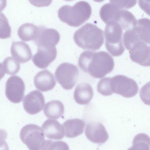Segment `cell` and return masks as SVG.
I'll use <instances>...</instances> for the list:
<instances>
[{
  "mask_svg": "<svg viewBox=\"0 0 150 150\" xmlns=\"http://www.w3.org/2000/svg\"><path fill=\"white\" fill-rule=\"evenodd\" d=\"M41 150H69L68 145L62 141H53L46 139L44 141Z\"/></svg>",
  "mask_w": 150,
  "mask_h": 150,
  "instance_id": "d4e9b609",
  "label": "cell"
},
{
  "mask_svg": "<svg viewBox=\"0 0 150 150\" xmlns=\"http://www.w3.org/2000/svg\"><path fill=\"white\" fill-rule=\"evenodd\" d=\"M64 107L62 103L54 100L47 103L44 109V113L48 118L57 119L64 114Z\"/></svg>",
  "mask_w": 150,
  "mask_h": 150,
  "instance_id": "44dd1931",
  "label": "cell"
},
{
  "mask_svg": "<svg viewBox=\"0 0 150 150\" xmlns=\"http://www.w3.org/2000/svg\"><path fill=\"white\" fill-rule=\"evenodd\" d=\"M86 136L91 142L99 144L105 142L109 135L104 126L101 123L92 122L86 125L85 130Z\"/></svg>",
  "mask_w": 150,
  "mask_h": 150,
  "instance_id": "7c38bea8",
  "label": "cell"
},
{
  "mask_svg": "<svg viewBox=\"0 0 150 150\" xmlns=\"http://www.w3.org/2000/svg\"><path fill=\"white\" fill-rule=\"evenodd\" d=\"M150 20L143 18L137 20L132 28L139 39L146 44H150Z\"/></svg>",
  "mask_w": 150,
  "mask_h": 150,
  "instance_id": "ffe728a7",
  "label": "cell"
},
{
  "mask_svg": "<svg viewBox=\"0 0 150 150\" xmlns=\"http://www.w3.org/2000/svg\"><path fill=\"white\" fill-rule=\"evenodd\" d=\"M92 12L90 4L85 1H80L71 6L65 5L58 12V16L62 22L69 26L77 27L81 25L90 17Z\"/></svg>",
  "mask_w": 150,
  "mask_h": 150,
  "instance_id": "3957f363",
  "label": "cell"
},
{
  "mask_svg": "<svg viewBox=\"0 0 150 150\" xmlns=\"http://www.w3.org/2000/svg\"><path fill=\"white\" fill-rule=\"evenodd\" d=\"M1 1H0V12H1L5 7L6 3V1H4V2H3V1H1V2H0Z\"/></svg>",
  "mask_w": 150,
  "mask_h": 150,
  "instance_id": "1f68e13d",
  "label": "cell"
},
{
  "mask_svg": "<svg viewBox=\"0 0 150 150\" xmlns=\"http://www.w3.org/2000/svg\"><path fill=\"white\" fill-rule=\"evenodd\" d=\"M57 50L55 47H38L37 53L33 56L32 61L38 67L44 69L47 67L56 59Z\"/></svg>",
  "mask_w": 150,
  "mask_h": 150,
  "instance_id": "5bb4252c",
  "label": "cell"
},
{
  "mask_svg": "<svg viewBox=\"0 0 150 150\" xmlns=\"http://www.w3.org/2000/svg\"><path fill=\"white\" fill-rule=\"evenodd\" d=\"M45 136L48 139L59 140L63 138L65 134L63 126L57 121L48 119L45 121L42 126Z\"/></svg>",
  "mask_w": 150,
  "mask_h": 150,
  "instance_id": "e0dca14e",
  "label": "cell"
},
{
  "mask_svg": "<svg viewBox=\"0 0 150 150\" xmlns=\"http://www.w3.org/2000/svg\"><path fill=\"white\" fill-rule=\"evenodd\" d=\"M111 78L105 77L101 79L97 85V91L101 94L104 96H109L113 94L110 86Z\"/></svg>",
  "mask_w": 150,
  "mask_h": 150,
  "instance_id": "4316f807",
  "label": "cell"
},
{
  "mask_svg": "<svg viewBox=\"0 0 150 150\" xmlns=\"http://www.w3.org/2000/svg\"><path fill=\"white\" fill-rule=\"evenodd\" d=\"M9 147L5 141H0V150H9Z\"/></svg>",
  "mask_w": 150,
  "mask_h": 150,
  "instance_id": "f546056e",
  "label": "cell"
},
{
  "mask_svg": "<svg viewBox=\"0 0 150 150\" xmlns=\"http://www.w3.org/2000/svg\"><path fill=\"white\" fill-rule=\"evenodd\" d=\"M2 65L5 72L10 75L16 74L20 69V63L11 57H7L4 60Z\"/></svg>",
  "mask_w": 150,
  "mask_h": 150,
  "instance_id": "cb8c5ba5",
  "label": "cell"
},
{
  "mask_svg": "<svg viewBox=\"0 0 150 150\" xmlns=\"http://www.w3.org/2000/svg\"><path fill=\"white\" fill-rule=\"evenodd\" d=\"M45 104L42 93L37 90L32 91L26 96L23 105L25 111L30 115L36 114L42 111Z\"/></svg>",
  "mask_w": 150,
  "mask_h": 150,
  "instance_id": "8fae6325",
  "label": "cell"
},
{
  "mask_svg": "<svg viewBox=\"0 0 150 150\" xmlns=\"http://www.w3.org/2000/svg\"><path fill=\"white\" fill-rule=\"evenodd\" d=\"M7 137L6 132L4 129H0V141H5Z\"/></svg>",
  "mask_w": 150,
  "mask_h": 150,
  "instance_id": "f1b7e54d",
  "label": "cell"
},
{
  "mask_svg": "<svg viewBox=\"0 0 150 150\" xmlns=\"http://www.w3.org/2000/svg\"><path fill=\"white\" fill-rule=\"evenodd\" d=\"M103 30L96 25L88 23L75 32L74 39L80 47L95 51L99 50L103 43Z\"/></svg>",
  "mask_w": 150,
  "mask_h": 150,
  "instance_id": "7a4b0ae2",
  "label": "cell"
},
{
  "mask_svg": "<svg viewBox=\"0 0 150 150\" xmlns=\"http://www.w3.org/2000/svg\"><path fill=\"white\" fill-rule=\"evenodd\" d=\"M93 95V89L91 85L87 83L78 84L75 89L74 97L76 103L82 105L89 103Z\"/></svg>",
  "mask_w": 150,
  "mask_h": 150,
  "instance_id": "ac0fdd59",
  "label": "cell"
},
{
  "mask_svg": "<svg viewBox=\"0 0 150 150\" xmlns=\"http://www.w3.org/2000/svg\"><path fill=\"white\" fill-rule=\"evenodd\" d=\"M11 29L8 21L4 14L0 12V38L10 37Z\"/></svg>",
  "mask_w": 150,
  "mask_h": 150,
  "instance_id": "484cf974",
  "label": "cell"
},
{
  "mask_svg": "<svg viewBox=\"0 0 150 150\" xmlns=\"http://www.w3.org/2000/svg\"><path fill=\"white\" fill-rule=\"evenodd\" d=\"M38 31V26L31 23H26L20 26L18 34L20 39L23 41H34L37 36Z\"/></svg>",
  "mask_w": 150,
  "mask_h": 150,
  "instance_id": "7402d4cb",
  "label": "cell"
},
{
  "mask_svg": "<svg viewBox=\"0 0 150 150\" xmlns=\"http://www.w3.org/2000/svg\"><path fill=\"white\" fill-rule=\"evenodd\" d=\"M21 139L29 150H40L45 140L42 128L33 124L27 125L21 129L20 133Z\"/></svg>",
  "mask_w": 150,
  "mask_h": 150,
  "instance_id": "8992f818",
  "label": "cell"
},
{
  "mask_svg": "<svg viewBox=\"0 0 150 150\" xmlns=\"http://www.w3.org/2000/svg\"><path fill=\"white\" fill-rule=\"evenodd\" d=\"M111 2L120 9L129 8L134 6L136 4L137 1H117L110 0Z\"/></svg>",
  "mask_w": 150,
  "mask_h": 150,
  "instance_id": "83f0119b",
  "label": "cell"
},
{
  "mask_svg": "<svg viewBox=\"0 0 150 150\" xmlns=\"http://www.w3.org/2000/svg\"><path fill=\"white\" fill-rule=\"evenodd\" d=\"M78 64L83 71L88 73L93 78L98 79L110 73L114 66L112 57L104 51H85L80 54Z\"/></svg>",
  "mask_w": 150,
  "mask_h": 150,
  "instance_id": "6da1fadb",
  "label": "cell"
},
{
  "mask_svg": "<svg viewBox=\"0 0 150 150\" xmlns=\"http://www.w3.org/2000/svg\"><path fill=\"white\" fill-rule=\"evenodd\" d=\"M38 26L37 36L33 41L38 47L52 48L59 42L60 36L56 30L40 25Z\"/></svg>",
  "mask_w": 150,
  "mask_h": 150,
  "instance_id": "30bf717a",
  "label": "cell"
},
{
  "mask_svg": "<svg viewBox=\"0 0 150 150\" xmlns=\"http://www.w3.org/2000/svg\"><path fill=\"white\" fill-rule=\"evenodd\" d=\"M34 82L36 88L42 92L52 90L56 84L53 75L47 69L38 72L34 77Z\"/></svg>",
  "mask_w": 150,
  "mask_h": 150,
  "instance_id": "9a60e30c",
  "label": "cell"
},
{
  "mask_svg": "<svg viewBox=\"0 0 150 150\" xmlns=\"http://www.w3.org/2000/svg\"><path fill=\"white\" fill-rule=\"evenodd\" d=\"M141 41L134 43L129 50L132 61L143 66H150V46Z\"/></svg>",
  "mask_w": 150,
  "mask_h": 150,
  "instance_id": "4fadbf2b",
  "label": "cell"
},
{
  "mask_svg": "<svg viewBox=\"0 0 150 150\" xmlns=\"http://www.w3.org/2000/svg\"><path fill=\"white\" fill-rule=\"evenodd\" d=\"M11 52L13 58L22 63L28 62L32 56V52L29 45L21 41L12 42Z\"/></svg>",
  "mask_w": 150,
  "mask_h": 150,
  "instance_id": "2e32d148",
  "label": "cell"
},
{
  "mask_svg": "<svg viewBox=\"0 0 150 150\" xmlns=\"http://www.w3.org/2000/svg\"><path fill=\"white\" fill-rule=\"evenodd\" d=\"M118 23L110 21L106 23L104 30L107 50L113 56H119L124 52L122 38V30Z\"/></svg>",
  "mask_w": 150,
  "mask_h": 150,
  "instance_id": "5b68a950",
  "label": "cell"
},
{
  "mask_svg": "<svg viewBox=\"0 0 150 150\" xmlns=\"http://www.w3.org/2000/svg\"><path fill=\"white\" fill-rule=\"evenodd\" d=\"M85 125L84 121L78 118L66 120L63 124L65 136L73 138L81 134L83 132Z\"/></svg>",
  "mask_w": 150,
  "mask_h": 150,
  "instance_id": "d6986e66",
  "label": "cell"
},
{
  "mask_svg": "<svg viewBox=\"0 0 150 150\" xmlns=\"http://www.w3.org/2000/svg\"><path fill=\"white\" fill-rule=\"evenodd\" d=\"M99 14L102 20L107 23L110 21L117 22L122 29L126 30L132 26L136 20L134 15L129 11L118 8L110 2L103 5Z\"/></svg>",
  "mask_w": 150,
  "mask_h": 150,
  "instance_id": "277c9868",
  "label": "cell"
},
{
  "mask_svg": "<svg viewBox=\"0 0 150 150\" xmlns=\"http://www.w3.org/2000/svg\"><path fill=\"white\" fill-rule=\"evenodd\" d=\"M25 89V84L22 79L17 76H12L6 82L5 94L11 102L18 103L23 100Z\"/></svg>",
  "mask_w": 150,
  "mask_h": 150,
  "instance_id": "9c48e42d",
  "label": "cell"
},
{
  "mask_svg": "<svg viewBox=\"0 0 150 150\" xmlns=\"http://www.w3.org/2000/svg\"><path fill=\"white\" fill-rule=\"evenodd\" d=\"M150 145L149 137L146 134L140 133L135 136L132 146L127 150H150Z\"/></svg>",
  "mask_w": 150,
  "mask_h": 150,
  "instance_id": "603a6c76",
  "label": "cell"
},
{
  "mask_svg": "<svg viewBox=\"0 0 150 150\" xmlns=\"http://www.w3.org/2000/svg\"><path fill=\"white\" fill-rule=\"evenodd\" d=\"M79 71L75 65L69 63H63L57 68L55 76L58 83L64 89L70 90L75 85Z\"/></svg>",
  "mask_w": 150,
  "mask_h": 150,
  "instance_id": "ba28073f",
  "label": "cell"
},
{
  "mask_svg": "<svg viewBox=\"0 0 150 150\" xmlns=\"http://www.w3.org/2000/svg\"><path fill=\"white\" fill-rule=\"evenodd\" d=\"M5 75V72L2 64L0 62V81Z\"/></svg>",
  "mask_w": 150,
  "mask_h": 150,
  "instance_id": "4dcf8cb0",
  "label": "cell"
},
{
  "mask_svg": "<svg viewBox=\"0 0 150 150\" xmlns=\"http://www.w3.org/2000/svg\"><path fill=\"white\" fill-rule=\"evenodd\" d=\"M110 86L113 93L127 98L134 96L139 90L138 85L134 80L121 75L111 78Z\"/></svg>",
  "mask_w": 150,
  "mask_h": 150,
  "instance_id": "52a82bcc",
  "label": "cell"
}]
</instances>
